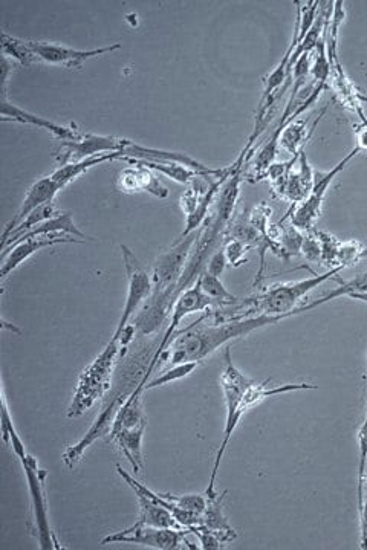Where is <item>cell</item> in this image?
I'll list each match as a JSON object with an SVG mask.
<instances>
[{
	"instance_id": "15",
	"label": "cell",
	"mask_w": 367,
	"mask_h": 550,
	"mask_svg": "<svg viewBox=\"0 0 367 550\" xmlns=\"http://www.w3.org/2000/svg\"><path fill=\"white\" fill-rule=\"evenodd\" d=\"M314 182H316V172L309 164L306 150H302L296 165L288 173L285 181L279 187L274 188V195L296 207L308 198L312 187H314Z\"/></svg>"
},
{
	"instance_id": "29",
	"label": "cell",
	"mask_w": 367,
	"mask_h": 550,
	"mask_svg": "<svg viewBox=\"0 0 367 550\" xmlns=\"http://www.w3.org/2000/svg\"><path fill=\"white\" fill-rule=\"evenodd\" d=\"M222 250H224L225 257H227L228 265L233 266V268H239V266L248 262L245 254L250 251V248L244 242H241V240L225 237L224 248Z\"/></svg>"
},
{
	"instance_id": "25",
	"label": "cell",
	"mask_w": 367,
	"mask_h": 550,
	"mask_svg": "<svg viewBox=\"0 0 367 550\" xmlns=\"http://www.w3.org/2000/svg\"><path fill=\"white\" fill-rule=\"evenodd\" d=\"M137 161L141 162L147 169L167 176V178L175 181L176 184L189 185L190 182L195 181L199 176H205L202 173L196 172V170L190 169L187 165L179 164V162L143 161V159H137Z\"/></svg>"
},
{
	"instance_id": "19",
	"label": "cell",
	"mask_w": 367,
	"mask_h": 550,
	"mask_svg": "<svg viewBox=\"0 0 367 550\" xmlns=\"http://www.w3.org/2000/svg\"><path fill=\"white\" fill-rule=\"evenodd\" d=\"M227 495V491L222 492L221 495L215 499L208 500L207 509L204 512V523L202 525L210 531L215 532L218 535L219 540L224 544L233 543L238 538V532L234 531L233 526L230 525V521L227 520L224 514V499Z\"/></svg>"
},
{
	"instance_id": "8",
	"label": "cell",
	"mask_w": 367,
	"mask_h": 550,
	"mask_svg": "<svg viewBox=\"0 0 367 550\" xmlns=\"http://www.w3.org/2000/svg\"><path fill=\"white\" fill-rule=\"evenodd\" d=\"M210 308H216V303L202 292L199 282H196L195 285L190 286L189 289H186V291L179 295L175 306H173L172 314H170L169 326H167L160 344L156 347L155 355H153L152 361H150L146 379H149L150 375L155 372L158 358H160L161 353L169 349L170 343L175 338L176 330L181 326L182 320L189 317V315L196 314V312L208 311Z\"/></svg>"
},
{
	"instance_id": "2",
	"label": "cell",
	"mask_w": 367,
	"mask_h": 550,
	"mask_svg": "<svg viewBox=\"0 0 367 550\" xmlns=\"http://www.w3.org/2000/svg\"><path fill=\"white\" fill-rule=\"evenodd\" d=\"M224 360L225 366L221 373V389L224 392L225 405H227V419H225L224 436H222L221 445H219L218 453H216L215 465H213L207 491H205L208 500L218 497L216 480H218L219 470H221L222 459L227 453L231 436L238 428L239 422L244 418L245 413L251 408L257 407L265 399L273 398V396L302 392V390H317L316 384H306V382L279 384L270 387L268 382H259L250 378L233 363L230 346L225 347Z\"/></svg>"
},
{
	"instance_id": "24",
	"label": "cell",
	"mask_w": 367,
	"mask_h": 550,
	"mask_svg": "<svg viewBox=\"0 0 367 550\" xmlns=\"http://www.w3.org/2000/svg\"><path fill=\"white\" fill-rule=\"evenodd\" d=\"M2 52L8 60L26 66V68L40 63L31 48V40L19 39V37L10 36L7 33H2Z\"/></svg>"
},
{
	"instance_id": "20",
	"label": "cell",
	"mask_w": 367,
	"mask_h": 550,
	"mask_svg": "<svg viewBox=\"0 0 367 550\" xmlns=\"http://www.w3.org/2000/svg\"><path fill=\"white\" fill-rule=\"evenodd\" d=\"M140 505V517L134 526H153V528L182 529L172 514L163 506L150 500L140 491H134Z\"/></svg>"
},
{
	"instance_id": "6",
	"label": "cell",
	"mask_w": 367,
	"mask_h": 550,
	"mask_svg": "<svg viewBox=\"0 0 367 550\" xmlns=\"http://www.w3.org/2000/svg\"><path fill=\"white\" fill-rule=\"evenodd\" d=\"M360 153L357 147L351 150L342 161L335 164L329 172L316 173V182L312 187L311 193L308 198L302 202V204L296 205L291 208L285 217L280 219V222H285L286 219H291V225L296 227L297 230L309 231L316 228V222L319 220L320 214H322L323 204H325L326 195H328L329 187H331L332 181L337 178L343 170L346 169V165Z\"/></svg>"
},
{
	"instance_id": "36",
	"label": "cell",
	"mask_w": 367,
	"mask_h": 550,
	"mask_svg": "<svg viewBox=\"0 0 367 550\" xmlns=\"http://www.w3.org/2000/svg\"><path fill=\"white\" fill-rule=\"evenodd\" d=\"M360 98H361V103H363L364 106H366V104H367V95L361 94ZM364 115H366V120H367V110H364Z\"/></svg>"
},
{
	"instance_id": "18",
	"label": "cell",
	"mask_w": 367,
	"mask_h": 550,
	"mask_svg": "<svg viewBox=\"0 0 367 550\" xmlns=\"http://www.w3.org/2000/svg\"><path fill=\"white\" fill-rule=\"evenodd\" d=\"M326 110H328V106L320 112L319 118L314 121L312 127H308V123L305 120H300V118L286 124L285 130H283L282 136H280V149L285 150L286 153H290L291 156L300 155V152L305 150V144L308 143L312 133L319 126L322 118L325 117Z\"/></svg>"
},
{
	"instance_id": "3",
	"label": "cell",
	"mask_w": 367,
	"mask_h": 550,
	"mask_svg": "<svg viewBox=\"0 0 367 550\" xmlns=\"http://www.w3.org/2000/svg\"><path fill=\"white\" fill-rule=\"evenodd\" d=\"M343 269L346 268L338 266V268L328 269L325 274H314L308 279L271 286V288L265 289V291L253 295V297L239 301L238 305L230 306V308H233V314L225 315V317L218 318L216 321L233 320V318H244L259 314L285 315L314 311V309L326 305L329 301L337 300V298L345 297V295L348 297L352 291L364 285V277L360 275L358 279L352 280V282L343 283L342 288L334 289L331 294L297 308V303L303 297H306L309 292L319 288L328 280L334 279L335 275L340 274Z\"/></svg>"
},
{
	"instance_id": "16",
	"label": "cell",
	"mask_w": 367,
	"mask_h": 550,
	"mask_svg": "<svg viewBox=\"0 0 367 550\" xmlns=\"http://www.w3.org/2000/svg\"><path fill=\"white\" fill-rule=\"evenodd\" d=\"M62 188L54 182L51 176H45V178L39 179L34 182L28 191H26L25 199H23L22 205H20L17 213L14 214L13 219L5 225L4 233H2V242L8 239L11 233L22 224L26 217L30 216L34 210L42 207V205L48 204V202L56 201V196L59 195Z\"/></svg>"
},
{
	"instance_id": "33",
	"label": "cell",
	"mask_w": 367,
	"mask_h": 550,
	"mask_svg": "<svg viewBox=\"0 0 367 550\" xmlns=\"http://www.w3.org/2000/svg\"><path fill=\"white\" fill-rule=\"evenodd\" d=\"M189 532L195 534L199 538V543H201V549L204 550H218L222 547V541L219 540L218 535L215 532L210 531V529L205 528L204 525L195 526V528L190 529Z\"/></svg>"
},
{
	"instance_id": "9",
	"label": "cell",
	"mask_w": 367,
	"mask_h": 550,
	"mask_svg": "<svg viewBox=\"0 0 367 550\" xmlns=\"http://www.w3.org/2000/svg\"><path fill=\"white\" fill-rule=\"evenodd\" d=\"M187 529L153 528V526H130L124 531L115 532L101 540V546L106 544H138L156 550L181 549L186 541Z\"/></svg>"
},
{
	"instance_id": "31",
	"label": "cell",
	"mask_w": 367,
	"mask_h": 550,
	"mask_svg": "<svg viewBox=\"0 0 367 550\" xmlns=\"http://www.w3.org/2000/svg\"><path fill=\"white\" fill-rule=\"evenodd\" d=\"M358 447H360V465H358V488H360L364 476H366L367 465V402L363 424H361L360 430H358Z\"/></svg>"
},
{
	"instance_id": "11",
	"label": "cell",
	"mask_w": 367,
	"mask_h": 550,
	"mask_svg": "<svg viewBox=\"0 0 367 550\" xmlns=\"http://www.w3.org/2000/svg\"><path fill=\"white\" fill-rule=\"evenodd\" d=\"M31 48L37 55L39 62L51 66H63L68 69H83L88 60L97 59L100 55L112 54L121 49V43H112L109 46L95 49H75L71 46L52 42H36L31 40Z\"/></svg>"
},
{
	"instance_id": "12",
	"label": "cell",
	"mask_w": 367,
	"mask_h": 550,
	"mask_svg": "<svg viewBox=\"0 0 367 550\" xmlns=\"http://www.w3.org/2000/svg\"><path fill=\"white\" fill-rule=\"evenodd\" d=\"M8 91H2L0 94V115L4 123H19L25 126L37 127V129L46 130L59 141H77L82 138V130H78L74 124L71 126H62L54 121L46 120L39 115L31 114L28 110L20 109L16 104L10 103L7 97Z\"/></svg>"
},
{
	"instance_id": "21",
	"label": "cell",
	"mask_w": 367,
	"mask_h": 550,
	"mask_svg": "<svg viewBox=\"0 0 367 550\" xmlns=\"http://www.w3.org/2000/svg\"><path fill=\"white\" fill-rule=\"evenodd\" d=\"M121 153H106V155L92 156V158L83 159V161L69 162L66 165H60L59 169L54 170L51 173V178L54 179L60 188H66L69 184L80 178L83 173L89 172L94 169L95 165L104 164V162L115 161L120 159Z\"/></svg>"
},
{
	"instance_id": "10",
	"label": "cell",
	"mask_w": 367,
	"mask_h": 550,
	"mask_svg": "<svg viewBox=\"0 0 367 550\" xmlns=\"http://www.w3.org/2000/svg\"><path fill=\"white\" fill-rule=\"evenodd\" d=\"M130 143L132 140L127 138L83 132L80 140L63 141L60 149L57 150L56 159L59 165H66L69 162L83 161V159L106 155V153H123Z\"/></svg>"
},
{
	"instance_id": "34",
	"label": "cell",
	"mask_w": 367,
	"mask_h": 550,
	"mask_svg": "<svg viewBox=\"0 0 367 550\" xmlns=\"http://www.w3.org/2000/svg\"><path fill=\"white\" fill-rule=\"evenodd\" d=\"M227 265L228 262L227 257H225L224 250H216L215 253L212 254V257H210V260H208L205 271H207L208 274L215 275V277H219V279H221V275L224 274Z\"/></svg>"
},
{
	"instance_id": "23",
	"label": "cell",
	"mask_w": 367,
	"mask_h": 550,
	"mask_svg": "<svg viewBox=\"0 0 367 550\" xmlns=\"http://www.w3.org/2000/svg\"><path fill=\"white\" fill-rule=\"evenodd\" d=\"M147 427L146 413H144L143 398L129 396L123 407L118 411L117 418L112 424L111 434L121 430H132V428Z\"/></svg>"
},
{
	"instance_id": "35",
	"label": "cell",
	"mask_w": 367,
	"mask_h": 550,
	"mask_svg": "<svg viewBox=\"0 0 367 550\" xmlns=\"http://www.w3.org/2000/svg\"><path fill=\"white\" fill-rule=\"evenodd\" d=\"M355 147H357L360 152L366 150L367 152V124H361L355 129Z\"/></svg>"
},
{
	"instance_id": "5",
	"label": "cell",
	"mask_w": 367,
	"mask_h": 550,
	"mask_svg": "<svg viewBox=\"0 0 367 550\" xmlns=\"http://www.w3.org/2000/svg\"><path fill=\"white\" fill-rule=\"evenodd\" d=\"M126 355L120 335H112L109 343L95 356L94 361L78 376L77 387L68 407L69 419L82 418L98 401L106 398L114 385L118 360Z\"/></svg>"
},
{
	"instance_id": "13",
	"label": "cell",
	"mask_w": 367,
	"mask_h": 550,
	"mask_svg": "<svg viewBox=\"0 0 367 550\" xmlns=\"http://www.w3.org/2000/svg\"><path fill=\"white\" fill-rule=\"evenodd\" d=\"M63 243H82L77 237L68 234H52V236L34 237V239L20 240L7 250L2 251V268H0V280L4 282L11 272L16 271L22 263L30 259L34 254L51 246L63 245Z\"/></svg>"
},
{
	"instance_id": "28",
	"label": "cell",
	"mask_w": 367,
	"mask_h": 550,
	"mask_svg": "<svg viewBox=\"0 0 367 550\" xmlns=\"http://www.w3.org/2000/svg\"><path fill=\"white\" fill-rule=\"evenodd\" d=\"M199 363H181L170 366L169 369L164 370L161 375L156 376L152 381L147 382L146 392L149 390L158 389L163 385L170 384V382L179 381V379L187 378L192 375L196 369H198Z\"/></svg>"
},
{
	"instance_id": "30",
	"label": "cell",
	"mask_w": 367,
	"mask_h": 550,
	"mask_svg": "<svg viewBox=\"0 0 367 550\" xmlns=\"http://www.w3.org/2000/svg\"><path fill=\"white\" fill-rule=\"evenodd\" d=\"M358 494V512H360V547L367 550V465L366 476L363 483L357 489Z\"/></svg>"
},
{
	"instance_id": "26",
	"label": "cell",
	"mask_w": 367,
	"mask_h": 550,
	"mask_svg": "<svg viewBox=\"0 0 367 550\" xmlns=\"http://www.w3.org/2000/svg\"><path fill=\"white\" fill-rule=\"evenodd\" d=\"M199 285H201L202 292L207 297L212 298L215 301L218 308H230V306L238 305L241 298L234 297L224 283L221 282L219 277L208 274L207 271L202 272L201 277L198 279Z\"/></svg>"
},
{
	"instance_id": "4",
	"label": "cell",
	"mask_w": 367,
	"mask_h": 550,
	"mask_svg": "<svg viewBox=\"0 0 367 550\" xmlns=\"http://www.w3.org/2000/svg\"><path fill=\"white\" fill-rule=\"evenodd\" d=\"M0 425H2V436L5 442L10 445L17 460L22 465L23 473L28 482V491H30L31 508H33L34 523H36L37 540H39L40 549L60 550L63 549L56 534L52 531L51 520H49L48 497H46V477L48 471L40 468L36 457L26 450L22 437L17 433L14 427L13 418L8 408L7 395L2 387V411H0Z\"/></svg>"
},
{
	"instance_id": "27",
	"label": "cell",
	"mask_w": 367,
	"mask_h": 550,
	"mask_svg": "<svg viewBox=\"0 0 367 550\" xmlns=\"http://www.w3.org/2000/svg\"><path fill=\"white\" fill-rule=\"evenodd\" d=\"M282 225V236H280V251L279 259H282L283 262H290L293 257L302 256V245L303 239H305V234L303 231L297 230L293 225Z\"/></svg>"
},
{
	"instance_id": "14",
	"label": "cell",
	"mask_w": 367,
	"mask_h": 550,
	"mask_svg": "<svg viewBox=\"0 0 367 550\" xmlns=\"http://www.w3.org/2000/svg\"><path fill=\"white\" fill-rule=\"evenodd\" d=\"M121 161L127 162L129 167L118 173V190L129 193V195L146 191V193L158 199L169 198V188L160 181L153 170L144 167L137 159L124 158Z\"/></svg>"
},
{
	"instance_id": "1",
	"label": "cell",
	"mask_w": 367,
	"mask_h": 550,
	"mask_svg": "<svg viewBox=\"0 0 367 550\" xmlns=\"http://www.w3.org/2000/svg\"><path fill=\"white\" fill-rule=\"evenodd\" d=\"M299 314L285 315H250V317L233 318V320L216 321L215 324H202L199 318L192 326L176 332L169 349L161 353L156 369L163 366H175L181 363H202L208 356L218 352L231 341L248 337L256 330L280 323L286 318Z\"/></svg>"
},
{
	"instance_id": "32",
	"label": "cell",
	"mask_w": 367,
	"mask_h": 550,
	"mask_svg": "<svg viewBox=\"0 0 367 550\" xmlns=\"http://www.w3.org/2000/svg\"><path fill=\"white\" fill-rule=\"evenodd\" d=\"M302 256L308 262H319V260H322V246H320L319 239H317L314 231H309V233L305 234L302 245Z\"/></svg>"
},
{
	"instance_id": "22",
	"label": "cell",
	"mask_w": 367,
	"mask_h": 550,
	"mask_svg": "<svg viewBox=\"0 0 367 550\" xmlns=\"http://www.w3.org/2000/svg\"><path fill=\"white\" fill-rule=\"evenodd\" d=\"M52 234H68V236L78 237V239H88L86 234L83 233L77 225H75L74 219H72V214L69 213V211H63L60 216L54 217V219L51 220H46L43 224L37 225V227H34L33 230L23 234V236H20L16 242H20V240L34 239V237L52 236ZM8 248H10V246H8Z\"/></svg>"
},
{
	"instance_id": "7",
	"label": "cell",
	"mask_w": 367,
	"mask_h": 550,
	"mask_svg": "<svg viewBox=\"0 0 367 550\" xmlns=\"http://www.w3.org/2000/svg\"><path fill=\"white\" fill-rule=\"evenodd\" d=\"M121 257H123L124 269L127 274V295L124 303L123 314L117 326V332L129 326L135 315L140 312L141 306L149 300L153 292L152 272L141 263L129 246L121 245Z\"/></svg>"
},
{
	"instance_id": "17",
	"label": "cell",
	"mask_w": 367,
	"mask_h": 550,
	"mask_svg": "<svg viewBox=\"0 0 367 550\" xmlns=\"http://www.w3.org/2000/svg\"><path fill=\"white\" fill-rule=\"evenodd\" d=\"M147 427L132 428V430H121L111 434V440L117 445L120 453L126 457L127 462L132 466L134 474H140L144 470L143 439Z\"/></svg>"
}]
</instances>
